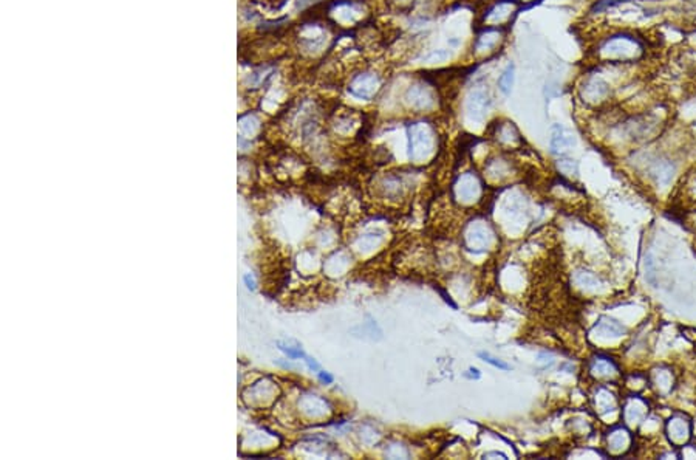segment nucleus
<instances>
[{
    "label": "nucleus",
    "instance_id": "1",
    "mask_svg": "<svg viewBox=\"0 0 696 460\" xmlns=\"http://www.w3.org/2000/svg\"><path fill=\"white\" fill-rule=\"evenodd\" d=\"M597 65L631 67L644 63L649 56V40L633 30H613L597 38L591 48Z\"/></svg>",
    "mask_w": 696,
    "mask_h": 460
},
{
    "label": "nucleus",
    "instance_id": "2",
    "mask_svg": "<svg viewBox=\"0 0 696 460\" xmlns=\"http://www.w3.org/2000/svg\"><path fill=\"white\" fill-rule=\"evenodd\" d=\"M577 96L583 106L601 109L611 102L613 96H615V87L610 84V81L602 73L591 72L583 74L578 81Z\"/></svg>",
    "mask_w": 696,
    "mask_h": 460
},
{
    "label": "nucleus",
    "instance_id": "3",
    "mask_svg": "<svg viewBox=\"0 0 696 460\" xmlns=\"http://www.w3.org/2000/svg\"><path fill=\"white\" fill-rule=\"evenodd\" d=\"M409 155L413 161H423L433 155L437 148V130L426 120L413 121L407 126Z\"/></svg>",
    "mask_w": 696,
    "mask_h": 460
},
{
    "label": "nucleus",
    "instance_id": "4",
    "mask_svg": "<svg viewBox=\"0 0 696 460\" xmlns=\"http://www.w3.org/2000/svg\"><path fill=\"white\" fill-rule=\"evenodd\" d=\"M494 106V95L485 81H477L467 88L463 98V112L467 121L483 122Z\"/></svg>",
    "mask_w": 696,
    "mask_h": 460
},
{
    "label": "nucleus",
    "instance_id": "5",
    "mask_svg": "<svg viewBox=\"0 0 696 460\" xmlns=\"http://www.w3.org/2000/svg\"><path fill=\"white\" fill-rule=\"evenodd\" d=\"M438 90L430 81L415 79L403 92V104L415 113H426L438 107Z\"/></svg>",
    "mask_w": 696,
    "mask_h": 460
},
{
    "label": "nucleus",
    "instance_id": "6",
    "mask_svg": "<svg viewBox=\"0 0 696 460\" xmlns=\"http://www.w3.org/2000/svg\"><path fill=\"white\" fill-rule=\"evenodd\" d=\"M508 29L500 26H481L472 40V56L485 61L497 54L506 44Z\"/></svg>",
    "mask_w": 696,
    "mask_h": 460
},
{
    "label": "nucleus",
    "instance_id": "7",
    "mask_svg": "<svg viewBox=\"0 0 696 460\" xmlns=\"http://www.w3.org/2000/svg\"><path fill=\"white\" fill-rule=\"evenodd\" d=\"M384 88V77L381 72L365 68L355 73L348 82V93L359 101H373Z\"/></svg>",
    "mask_w": 696,
    "mask_h": 460
},
{
    "label": "nucleus",
    "instance_id": "8",
    "mask_svg": "<svg viewBox=\"0 0 696 460\" xmlns=\"http://www.w3.org/2000/svg\"><path fill=\"white\" fill-rule=\"evenodd\" d=\"M523 8L514 0H492L486 5L480 16L481 26H500L508 29Z\"/></svg>",
    "mask_w": 696,
    "mask_h": 460
},
{
    "label": "nucleus",
    "instance_id": "9",
    "mask_svg": "<svg viewBox=\"0 0 696 460\" xmlns=\"http://www.w3.org/2000/svg\"><path fill=\"white\" fill-rule=\"evenodd\" d=\"M369 16V8L364 2H355V0H347V2H339L333 10V17L341 25L355 26Z\"/></svg>",
    "mask_w": 696,
    "mask_h": 460
},
{
    "label": "nucleus",
    "instance_id": "10",
    "mask_svg": "<svg viewBox=\"0 0 696 460\" xmlns=\"http://www.w3.org/2000/svg\"><path fill=\"white\" fill-rule=\"evenodd\" d=\"M665 432L672 445L682 446L684 443H687V441L692 436V423L682 414H674L670 420L667 422Z\"/></svg>",
    "mask_w": 696,
    "mask_h": 460
},
{
    "label": "nucleus",
    "instance_id": "11",
    "mask_svg": "<svg viewBox=\"0 0 696 460\" xmlns=\"http://www.w3.org/2000/svg\"><path fill=\"white\" fill-rule=\"evenodd\" d=\"M576 144L574 135L569 132L567 127H563L562 125H554L551 129V138H549V149L551 152L556 155H560L563 152L569 150V148H573Z\"/></svg>",
    "mask_w": 696,
    "mask_h": 460
},
{
    "label": "nucleus",
    "instance_id": "12",
    "mask_svg": "<svg viewBox=\"0 0 696 460\" xmlns=\"http://www.w3.org/2000/svg\"><path fill=\"white\" fill-rule=\"evenodd\" d=\"M494 136L497 143H500L501 146L508 148H517L523 143L521 135L519 132V129L511 121H501L499 125L494 126Z\"/></svg>",
    "mask_w": 696,
    "mask_h": 460
},
{
    "label": "nucleus",
    "instance_id": "13",
    "mask_svg": "<svg viewBox=\"0 0 696 460\" xmlns=\"http://www.w3.org/2000/svg\"><path fill=\"white\" fill-rule=\"evenodd\" d=\"M649 414V404L638 395L630 397L624 406V418L626 425H639Z\"/></svg>",
    "mask_w": 696,
    "mask_h": 460
},
{
    "label": "nucleus",
    "instance_id": "14",
    "mask_svg": "<svg viewBox=\"0 0 696 460\" xmlns=\"http://www.w3.org/2000/svg\"><path fill=\"white\" fill-rule=\"evenodd\" d=\"M649 174L656 180L661 188H665L674 175V164L667 159H656L650 163Z\"/></svg>",
    "mask_w": 696,
    "mask_h": 460
},
{
    "label": "nucleus",
    "instance_id": "15",
    "mask_svg": "<svg viewBox=\"0 0 696 460\" xmlns=\"http://www.w3.org/2000/svg\"><path fill=\"white\" fill-rule=\"evenodd\" d=\"M639 0H596L594 3L591 5L590 8V16L591 17H599L604 15H608L611 11H616L619 8H624V6L629 5H636Z\"/></svg>",
    "mask_w": 696,
    "mask_h": 460
},
{
    "label": "nucleus",
    "instance_id": "16",
    "mask_svg": "<svg viewBox=\"0 0 696 460\" xmlns=\"http://www.w3.org/2000/svg\"><path fill=\"white\" fill-rule=\"evenodd\" d=\"M630 445L631 436L625 428H616L608 434V448L616 454H621V452L629 450Z\"/></svg>",
    "mask_w": 696,
    "mask_h": 460
},
{
    "label": "nucleus",
    "instance_id": "17",
    "mask_svg": "<svg viewBox=\"0 0 696 460\" xmlns=\"http://www.w3.org/2000/svg\"><path fill=\"white\" fill-rule=\"evenodd\" d=\"M652 384H653V388L656 389L659 394L667 395L668 392H672L673 375H672L670 370L664 369V367L653 370V374H652Z\"/></svg>",
    "mask_w": 696,
    "mask_h": 460
},
{
    "label": "nucleus",
    "instance_id": "18",
    "mask_svg": "<svg viewBox=\"0 0 696 460\" xmlns=\"http://www.w3.org/2000/svg\"><path fill=\"white\" fill-rule=\"evenodd\" d=\"M594 331H597V333L601 336H611V338H619V336L625 335L626 332L621 322L611 318H602L596 324Z\"/></svg>",
    "mask_w": 696,
    "mask_h": 460
},
{
    "label": "nucleus",
    "instance_id": "19",
    "mask_svg": "<svg viewBox=\"0 0 696 460\" xmlns=\"http://www.w3.org/2000/svg\"><path fill=\"white\" fill-rule=\"evenodd\" d=\"M514 86H515V65L512 63H509L500 73V77L497 79V88L503 96H509L512 92Z\"/></svg>",
    "mask_w": 696,
    "mask_h": 460
},
{
    "label": "nucleus",
    "instance_id": "20",
    "mask_svg": "<svg viewBox=\"0 0 696 460\" xmlns=\"http://www.w3.org/2000/svg\"><path fill=\"white\" fill-rule=\"evenodd\" d=\"M617 406L616 397L613 395L608 389L601 388L596 394V408L599 411V414H606L615 411Z\"/></svg>",
    "mask_w": 696,
    "mask_h": 460
},
{
    "label": "nucleus",
    "instance_id": "21",
    "mask_svg": "<svg viewBox=\"0 0 696 460\" xmlns=\"http://www.w3.org/2000/svg\"><path fill=\"white\" fill-rule=\"evenodd\" d=\"M452 56L453 53L451 48L449 50H447V48H438V50H430L429 53L423 54V56L419 58V63L424 65H438L447 63Z\"/></svg>",
    "mask_w": 696,
    "mask_h": 460
},
{
    "label": "nucleus",
    "instance_id": "22",
    "mask_svg": "<svg viewBox=\"0 0 696 460\" xmlns=\"http://www.w3.org/2000/svg\"><path fill=\"white\" fill-rule=\"evenodd\" d=\"M591 370L597 376H605V379H611V376H615L617 374L619 369H617V366L611 360L599 358V360L594 361V365H592Z\"/></svg>",
    "mask_w": 696,
    "mask_h": 460
},
{
    "label": "nucleus",
    "instance_id": "23",
    "mask_svg": "<svg viewBox=\"0 0 696 460\" xmlns=\"http://www.w3.org/2000/svg\"><path fill=\"white\" fill-rule=\"evenodd\" d=\"M556 166L559 169V173L565 177H577L578 174V164L577 161L571 159H559L556 163Z\"/></svg>",
    "mask_w": 696,
    "mask_h": 460
},
{
    "label": "nucleus",
    "instance_id": "24",
    "mask_svg": "<svg viewBox=\"0 0 696 460\" xmlns=\"http://www.w3.org/2000/svg\"><path fill=\"white\" fill-rule=\"evenodd\" d=\"M576 283L578 285H581V287H587V288H597L599 287L597 278L594 276V274L587 273V271L577 273L576 274Z\"/></svg>",
    "mask_w": 696,
    "mask_h": 460
},
{
    "label": "nucleus",
    "instance_id": "25",
    "mask_svg": "<svg viewBox=\"0 0 696 460\" xmlns=\"http://www.w3.org/2000/svg\"><path fill=\"white\" fill-rule=\"evenodd\" d=\"M481 358H483L486 363H489V365H492L494 367H499V369H503V370H508L509 366L506 365V363H503L501 360H497V358H494V356H491L489 354H483L481 352L480 354Z\"/></svg>",
    "mask_w": 696,
    "mask_h": 460
},
{
    "label": "nucleus",
    "instance_id": "26",
    "mask_svg": "<svg viewBox=\"0 0 696 460\" xmlns=\"http://www.w3.org/2000/svg\"><path fill=\"white\" fill-rule=\"evenodd\" d=\"M319 379H321V381H323V383H327V384H330V383H333V376H332V375H330L328 372H323V370H319Z\"/></svg>",
    "mask_w": 696,
    "mask_h": 460
},
{
    "label": "nucleus",
    "instance_id": "27",
    "mask_svg": "<svg viewBox=\"0 0 696 460\" xmlns=\"http://www.w3.org/2000/svg\"><path fill=\"white\" fill-rule=\"evenodd\" d=\"M305 363H307L308 367L311 369V370H319V365H318V363H316L314 360L309 358V356H305Z\"/></svg>",
    "mask_w": 696,
    "mask_h": 460
},
{
    "label": "nucleus",
    "instance_id": "28",
    "mask_svg": "<svg viewBox=\"0 0 696 460\" xmlns=\"http://www.w3.org/2000/svg\"><path fill=\"white\" fill-rule=\"evenodd\" d=\"M514 2H517V3L521 5V6H528V5L537 3V2H539V0H514Z\"/></svg>",
    "mask_w": 696,
    "mask_h": 460
}]
</instances>
